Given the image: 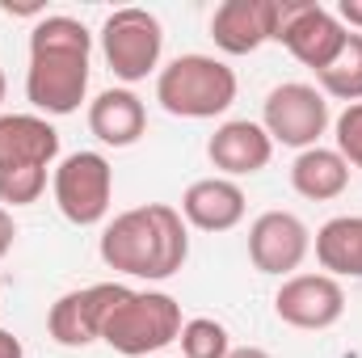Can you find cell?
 <instances>
[{
    "label": "cell",
    "instance_id": "cell-14",
    "mask_svg": "<svg viewBox=\"0 0 362 358\" xmlns=\"http://www.w3.org/2000/svg\"><path fill=\"white\" fill-rule=\"evenodd\" d=\"M177 211L181 219L189 228H198V232H232V228H240V219L249 211V198H245L240 181L215 173V178L189 181Z\"/></svg>",
    "mask_w": 362,
    "mask_h": 358
},
{
    "label": "cell",
    "instance_id": "cell-4",
    "mask_svg": "<svg viewBox=\"0 0 362 358\" xmlns=\"http://www.w3.org/2000/svg\"><path fill=\"white\" fill-rule=\"evenodd\" d=\"M181 304L169 291H122V299L110 308L101 342L122 358L160 354L169 342L181 337Z\"/></svg>",
    "mask_w": 362,
    "mask_h": 358
},
{
    "label": "cell",
    "instance_id": "cell-17",
    "mask_svg": "<svg viewBox=\"0 0 362 358\" xmlns=\"http://www.w3.org/2000/svg\"><path fill=\"white\" fill-rule=\"evenodd\" d=\"M320 274L329 278H362V215H333L329 224H320V232L312 236Z\"/></svg>",
    "mask_w": 362,
    "mask_h": 358
},
{
    "label": "cell",
    "instance_id": "cell-22",
    "mask_svg": "<svg viewBox=\"0 0 362 358\" xmlns=\"http://www.w3.org/2000/svg\"><path fill=\"white\" fill-rule=\"evenodd\" d=\"M337 21L350 30V34H362V0H337Z\"/></svg>",
    "mask_w": 362,
    "mask_h": 358
},
{
    "label": "cell",
    "instance_id": "cell-23",
    "mask_svg": "<svg viewBox=\"0 0 362 358\" xmlns=\"http://www.w3.org/2000/svg\"><path fill=\"white\" fill-rule=\"evenodd\" d=\"M13 245H17V224H13V211L0 207V262L13 253Z\"/></svg>",
    "mask_w": 362,
    "mask_h": 358
},
{
    "label": "cell",
    "instance_id": "cell-24",
    "mask_svg": "<svg viewBox=\"0 0 362 358\" xmlns=\"http://www.w3.org/2000/svg\"><path fill=\"white\" fill-rule=\"evenodd\" d=\"M0 358H25L21 337H17V333H8V329H0Z\"/></svg>",
    "mask_w": 362,
    "mask_h": 358
},
{
    "label": "cell",
    "instance_id": "cell-9",
    "mask_svg": "<svg viewBox=\"0 0 362 358\" xmlns=\"http://www.w3.org/2000/svg\"><path fill=\"white\" fill-rule=\"evenodd\" d=\"M274 316L303 333H325L346 316V287L329 274H291L274 291Z\"/></svg>",
    "mask_w": 362,
    "mask_h": 358
},
{
    "label": "cell",
    "instance_id": "cell-11",
    "mask_svg": "<svg viewBox=\"0 0 362 358\" xmlns=\"http://www.w3.org/2000/svg\"><path fill=\"white\" fill-rule=\"evenodd\" d=\"M308 253H312V232L295 211H262L249 224V262L262 274L291 278Z\"/></svg>",
    "mask_w": 362,
    "mask_h": 358
},
{
    "label": "cell",
    "instance_id": "cell-16",
    "mask_svg": "<svg viewBox=\"0 0 362 358\" xmlns=\"http://www.w3.org/2000/svg\"><path fill=\"white\" fill-rule=\"evenodd\" d=\"M89 131L97 135V144L105 148H131L144 139L148 131V105L144 97L127 85L101 89L89 101Z\"/></svg>",
    "mask_w": 362,
    "mask_h": 358
},
{
    "label": "cell",
    "instance_id": "cell-26",
    "mask_svg": "<svg viewBox=\"0 0 362 358\" xmlns=\"http://www.w3.org/2000/svg\"><path fill=\"white\" fill-rule=\"evenodd\" d=\"M4 93H8V81H4V68H0V101H4Z\"/></svg>",
    "mask_w": 362,
    "mask_h": 358
},
{
    "label": "cell",
    "instance_id": "cell-5",
    "mask_svg": "<svg viewBox=\"0 0 362 358\" xmlns=\"http://www.w3.org/2000/svg\"><path fill=\"white\" fill-rule=\"evenodd\" d=\"M101 55L122 85L148 81L152 72H160V55H165L160 17L148 8H135V4L114 8L101 25Z\"/></svg>",
    "mask_w": 362,
    "mask_h": 358
},
{
    "label": "cell",
    "instance_id": "cell-8",
    "mask_svg": "<svg viewBox=\"0 0 362 358\" xmlns=\"http://www.w3.org/2000/svg\"><path fill=\"white\" fill-rule=\"evenodd\" d=\"M262 127L274 144L308 152L329 131V97L316 85H303V81L274 85L262 101Z\"/></svg>",
    "mask_w": 362,
    "mask_h": 358
},
{
    "label": "cell",
    "instance_id": "cell-21",
    "mask_svg": "<svg viewBox=\"0 0 362 358\" xmlns=\"http://www.w3.org/2000/svg\"><path fill=\"white\" fill-rule=\"evenodd\" d=\"M333 139H337V152L350 169H362V101L346 105L333 122Z\"/></svg>",
    "mask_w": 362,
    "mask_h": 358
},
{
    "label": "cell",
    "instance_id": "cell-3",
    "mask_svg": "<svg viewBox=\"0 0 362 358\" xmlns=\"http://www.w3.org/2000/svg\"><path fill=\"white\" fill-rule=\"evenodd\" d=\"M236 72L215 59V55H202V51H189L169 59L160 72H156V101L165 114L173 118H219L232 110L236 101Z\"/></svg>",
    "mask_w": 362,
    "mask_h": 358
},
{
    "label": "cell",
    "instance_id": "cell-15",
    "mask_svg": "<svg viewBox=\"0 0 362 358\" xmlns=\"http://www.w3.org/2000/svg\"><path fill=\"white\" fill-rule=\"evenodd\" d=\"M211 38L223 55H253L274 38V0H223L211 13Z\"/></svg>",
    "mask_w": 362,
    "mask_h": 358
},
{
    "label": "cell",
    "instance_id": "cell-2",
    "mask_svg": "<svg viewBox=\"0 0 362 358\" xmlns=\"http://www.w3.org/2000/svg\"><path fill=\"white\" fill-rule=\"evenodd\" d=\"M97 253L105 266L127 278L165 282V278L181 274L185 258H189V224L169 202H144V207L114 215L101 228Z\"/></svg>",
    "mask_w": 362,
    "mask_h": 358
},
{
    "label": "cell",
    "instance_id": "cell-19",
    "mask_svg": "<svg viewBox=\"0 0 362 358\" xmlns=\"http://www.w3.org/2000/svg\"><path fill=\"white\" fill-rule=\"evenodd\" d=\"M316 89L333 101H346V105L362 101V34H350L341 55L325 72H316Z\"/></svg>",
    "mask_w": 362,
    "mask_h": 358
},
{
    "label": "cell",
    "instance_id": "cell-1",
    "mask_svg": "<svg viewBox=\"0 0 362 358\" xmlns=\"http://www.w3.org/2000/svg\"><path fill=\"white\" fill-rule=\"evenodd\" d=\"M93 34L85 21L68 13H47L30 30V68H25V101L42 118H68L89 97Z\"/></svg>",
    "mask_w": 362,
    "mask_h": 358
},
{
    "label": "cell",
    "instance_id": "cell-13",
    "mask_svg": "<svg viewBox=\"0 0 362 358\" xmlns=\"http://www.w3.org/2000/svg\"><path fill=\"white\" fill-rule=\"evenodd\" d=\"M59 161V131L42 114H0V173L38 169L51 173Z\"/></svg>",
    "mask_w": 362,
    "mask_h": 358
},
{
    "label": "cell",
    "instance_id": "cell-12",
    "mask_svg": "<svg viewBox=\"0 0 362 358\" xmlns=\"http://www.w3.org/2000/svg\"><path fill=\"white\" fill-rule=\"evenodd\" d=\"M274 139L266 135L262 122L249 118H228L215 127V135L206 139V161L219 169V178H253L270 165Z\"/></svg>",
    "mask_w": 362,
    "mask_h": 358
},
{
    "label": "cell",
    "instance_id": "cell-25",
    "mask_svg": "<svg viewBox=\"0 0 362 358\" xmlns=\"http://www.w3.org/2000/svg\"><path fill=\"white\" fill-rule=\"evenodd\" d=\"M228 358H274L270 350H262V346H232V354Z\"/></svg>",
    "mask_w": 362,
    "mask_h": 358
},
{
    "label": "cell",
    "instance_id": "cell-7",
    "mask_svg": "<svg viewBox=\"0 0 362 358\" xmlns=\"http://www.w3.org/2000/svg\"><path fill=\"white\" fill-rule=\"evenodd\" d=\"M55 207L68 224L97 228L114 207V169L101 152H72L51 173Z\"/></svg>",
    "mask_w": 362,
    "mask_h": 358
},
{
    "label": "cell",
    "instance_id": "cell-6",
    "mask_svg": "<svg viewBox=\"0 0 362 358\" xmlns=\"http://www.w3.org/2000/svg\"><path fill=\"white\" fill-rule=\"evenodd\" d=\"M346 38H350V30L337 21L333 8H325L316 0H274V38L270 42H282L303 68L325 72L341 55Z\"/></svg>",
    "mask_w": 362,
    "mask_h": 358
},
{
    "label": "cell",
    "instance_id": "cell-18",
    "mask_svg": "<svg viewBox=\"0 0 362 358\" xmlns=\"http://www.w3.org/2000/svg\"><path fill=\"white\" fill-rule=\"evenodd\" d=\"M291 185L299 198L308 202H329V198H341L346 185H350V165L341 161L337 148H308L295 156L291 165Z\"/></svg>",
    "mask_w": 362,
    "mask_h": 358
},
{
    "label": "cell",
    "instance_id": "cell-10",
    "mask_svg": "<svg viewBox=\"0 0 362 358\" xmlns=\"http://www.w3.org/2000/svg\"><path fill=\"white\" fill-rule=\"evenodd\" d=\"M122 282H93L81 291H68L51 304L47 312V333L55 346L64 350H85L93 342H101V329H105V316L110 308L122 299Z\"/></svg>",
    "mask_w": 362,
    "mask_h": 358
},
{
    "label": "cell",
    "instance_id": "cell-20",
    "mask_svg": "<svg viewBox=\"0 0 362 358\" xmlns=\"http://www.w3.org/2000/svg\"><path fill=\"white\" fill-rule=\"evenodd\" d=\"M181 358H228L232 354V333L215 316H194L181 325Z\"/></svg>",
    "mask_w": 362,
    "mask_h": 358
}]
</instances>
